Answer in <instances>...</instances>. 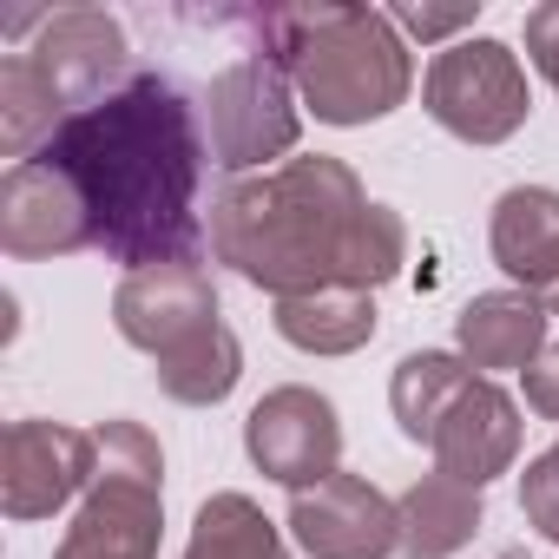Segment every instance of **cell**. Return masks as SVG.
I'll return each instance as SVG.
<instances>
[{
    "label": "cell",
    "mask_w": 559,
    "mask_h": 559,
    "mask_svg": "<svg viewBox=\"0 0 559 559\" xmlns=\"http://www.w3.org/2000/svg\"><path fill=\"white\" fill-rule=\"evenodd\" d=\"M40 165L73 178L93 250L126 263V276L152 263H204V132L178 80L132 73L119 93L80 106L47 139Z\"/></svg>",
    "instance_id": "obj_1"
},
{
    "label": "cell",
    "mask_w": 559,
    "mask_h": 559,
    "mask_svg": "<svg viewBox=\"0 0 559 559\" xmlns=\"http://www.w3.org/2000/svg\"><path fill=\"white\" fill-rule=\"evenodd\" d=\"M211 257L276 304L317 290L376 297L408 263V224L389 204H369L362 178L343 158L317 152L257 178H230L211 198Z\"/></svg>",
    "instance_id": "obj_2"
},
{
    "label": "cell",
    "mask_w": 559,
    "mask_h": 559,
    "mask_svg": "<svg viewBox=\"0 0 559 559\" xmlns=\"http://www.w3.org/2000/svg\"><path fill=\"white\" fill-rule=\"evenodd\" d=\"M250 27L263 40L257 53L290 73L297 99L323 126L389 119L415 86L408 47L382 8H270L250 14Z\"/></svg>",
    "instance_id": "obj_3"
},
{
    "label": "cell",
    "mask_w": 559,
    "mask_h": 559,
    "mask_svg": "<svg viewBox=\"0 0 559 559\" xmlns=\"http://www.w3.org/2000/svg\"><path fill=\"white\" fill-rule=\"evenodd\" d=\"M112 323L132 349L152 356V376L171 402L211 408L243 376V343L217 317V290L204 263H152L112 290Z\"/></svg>",
    "instance_id": "obj_4"
},
{
    "label": "cell",
    "mask_w": 559,
    "mask_h": 559,
    "mask_svg": "<svg viewBox=\"0 0 559 559\" xmlns=\"http://www.w3.org/2000/svg\"><path fill=\"white\" fill-rule=\"evenodd\" d=\"M99 435V474L60 533L53 559H158L165 533V454L139 421H106Z\"/></svg>",
    "instance_id": "obj_5"
},
{
    "label": "cell",
    "mask_w": 559,
    "mask_h": 559,
    "mask_svg": "<svg viewBox=\"0 0 559 559\" xmlns=\"http://www.w3.org/2000/svg\"><path fill=\"white\" fill-rule=\"evenodd\" d=\"M204 126H211V165H224L237 178L270 171V158H290L297 139H304V112H297L290 73L276 60H263V53H243L237 67H224L211 80Z\"/></svg>",
    "instance_id": "obj_6"
},
{
    "label": "cell",
    "mask_w": 559,
    "mask_h": 559,
    "mask_svg": "<svg viewBox=\"0 0 559 559\" xmlns=\"http://www.w3.org/2000/svg\"><path fill=\"white\" fill-rule=\"evenodd\" d=\"M421 106L441 132L467 139V145H500L526 126L533 93L520 73V53L507 40H454L435 53L428 80H421Z\"/></svg>",
    "instance_id": "obj_7"
},
{
    "label": "cell",
    "mask_w": 559,
    "mask_h": 559,
    "mask_svg": "<svg viewBox=\"0 0 559 559\" xmlns=\"http://www.w3.org/2000/svg\"><path fill=\"white\" fill-rule=\"evenodd\" d=\"M243 454L257 461L263 480L276 487H323L330 474H343V421L336 402L290 382V389H270L250 415H243Z\"/></svg>",
    "instance_id": "obj_8"
},
{
    "label": "cell",
    "mask_w": 559,
    "mask_h": 559,
    "mask_svg": "<svg viewBox=\"0 0 559 559\" xmlns=\"http://www.w3.org/2000/svg\"><path fill=\"white\" fill-rule=\"evenodd\" d=\"M99 474V435L67 421H8L0 435V507L8 520H53L86 500Z\"/></svg>",
    "instance_id": "obj_9"
},
{
    "label": "cell",
    "mask_w": 559,
    "mask_h": 559,
    "mask_svg": "<svg viewBox=\"0 0 559 559\" xmlns=\"http://www.w3.org/2000/svg\"><path fill=\"white\" fill-rule=\"evenodd\" d=\"M290 533L310 559H389V552H402L395 500L362 474H330L323 487L290 493Z\"/></svg>",
    "instance_id": "obj_10"
},
{
    "label": "cell",
    "mask_w": 559,
    "mask_h": 559,
    "mask_svg": "<svg viewBox=\"0 0 559 559\" xmlns=\"http://www.w3.org/2000/svg\"><path fill=\"white\" fill-rule=\"evenodd\" d=\"M0 250L14 263L93 250V224H86V204L67 171H53L40 158L8 165V178H0Z\"/></svg>",
    "instance_id": "obj_11"
},
{
    "label": "cell",
    "mask_w": 559,
    "mask_h": 559,
    "mask_svg": "<svg viewBox=\"0 0 559 559\" xmlns=\"http://www.w3.org/2000/svg\"><path fill=\"white\" fill-rule=\"evenodd\" d=\"M34 67L60 86V99L80 112L106 93H119L132 73H126V27L99 8H67V14H47L40 34H34Z\"/></svg>",
    "instance_id": "obj_12"
},
{
    "label": "cell",
    "mask_w": 559,
    "mask_h": 559,
    "mask_svg": "<svg viewBox=\"0 0 559 559\" xmlns=\"http://www.w3.org/2000/svg\"><path fill=\"white\" fill-rule=\"evenodd\" d=\"M428 454H435L441 474H454V480H467V487H487V480L513 474V461H520V402H513L500 382L474 376V382L454 395V408L441 415Z\"/></svg>",
    "instance_id": "obj_13"
},
{
    "label": "cell",
    "mask_w": 559,
    "mask_h": 559,
    "mask_svg": "<svg viewBox=\"0 0 559 559\" xmlns=\"http://www.w3.org/2000/svg\"><path fill=\"white\" fill-rule=\"evenodd\" d=\"M487 243H493V263L513 276V290L546 304L559 290V191H546V185L500 191Z\"/></svg>",
    "instance_id": "obj_14"
},
{
    "label": "cell",
    "mask_w": 559,
    "mask_h": 559,
    "mask_svg": "<svg viewBox=\"0 0 559 559\" xmlns=\"http://www.w3.org/2000/svg\"><path fill=\"white\" fill-rule=\"evenodd\" d=\"M454 349L467 369H533L546 349V304L526 290H487L454 317Z\"/></svg>",
    "instance_id": "obj_15"
},
{
    "label": "cell",
    "mask_w": 559,
    "mask_h": 559,
    "mask_svg": "<svg viewBox=\"0 0 559 559\" xmlns=\"http://www.w3.org/2000/svg\"><path fill=\"white\" fill-rule=\"evenodd\" d=\"M395 520H402V559H448L480 533L487 507H480V487L435 467L395 500Z\"/></svg>",
    "instance_id": "obj_16"
},
{
    "label": "cell",
    "mask_w": 559,
    "mask_h": 559,
    "mask_svg": "<svg viewBox=\"0 0 559 559\" xmlns=\"http://www.w3.org/2000/svg\"><path fill=\"white\" fill-rule=\"evenodd\" d=\"M376 297L369 290H317L276 304V336L304 356H356L376 336Z\"/></svg>",
    "instance_id": "obj_17"
},
{
    "label": "cell",
    "mask_w": 559,
    "mask_h": 559,
    "mask_svg": "<svg viewBox=\"0 0 559 559\" xmlns=\"http://www.w3.org/2000/svg\"><path fill=\"white\" fill-rule=\"evenodd\" d=\"M73 119V106L60 99V86L34 67V53H8L0 60V152L14 165L40 158L47 139Z\"/></svg>",
    "instance_id": "obj_18"
},
{
    "label": "cell",
    "mask_w": 559,
    "mask_h": 559,
    "mask_svg": "<svg viewBox=\"0 0 559 559\" xmlns=\"http://www.w3.org/2000/svg\"><path fill=\"white\" fill-rule=\"evenodd\" d=\"M474 382V369L461 362V356H448V349H415V356H402L395 362V382H389V408H395V421H402V435L408 441H435V428H441V415L454 408V395Z\"/></svg>",
    "instance_id": "obj_19"
},
{
    "label": "cell",
    "mask_w": 559,
    "mask_h": 559,
    "mask_svg": "<svg viewBox=\"0 0 559 559\" xmlns=\"http://www.w3.org/2000/svg\"><path fill=\"white\" fill-rule=\"evenodd\" d=\"M185 559H290V546L250 493H211L191 520Z\"/></svg>",
    "instance_id": "obj_20"
},
{
    "label": "cell",
    "mask_w": 559,
    "mask_h": 559,
    "mask_svg": "<svg viewBox=\"0 0 559 559\" xmlns=\"http://www.w3.org/2000/svg\"><path fill=\"white\" fill-rule=\"evenodd\" d=\"M520 513H526V526L539 539H559V441L539 461H526V474H520Z\"/></svg>",
    "instance_id": "obj_21"
},
{
    "label": "cell",
    "mask_w": 559,
    "mask_h": 559,
    "mask_svg": "<svg viewBox=\"0 0 559 559\" xmlns=\"http://www.w3.org/2000/svg\"><path fill=\"white\" fill-rule=\"evenodd\" d=\"M526 60L546 73V86L559 93V0H539L526 14Z\"/></svg>",
    "instance_id": "obj_22"
},
{
    "label": "cell",
    "mask_w": 559,
    "mask_h": 559,
    "mask_svg": "<svg viewBox=\"0 0 559 559\" xmlns=\"http://www.w3.org/2000/svg\"><path fill=\"white\" fill-rule=\"evenodd\" d=\"M395 34H415V40H448L461 27H474V8H389Z\"/></svg>",
    "instance_id": "obj_23"
},
{
    "label": "cell",
    "mask_w": 559,
    "mask_h": 559,
    "mask_svg": "<svg viewBox=\"0 0 559 559\" xmlns=\"http://www.w3.org/2000/svg\"><path fill=\"white\" fill-rule=\"evenodd\" d=\"M520 382H526V408L546 415V421H559V343H546Z\"/></svg>",
    "instance_id": "obj_24"
},
{
    "label": "cell",
    "mask_w": 559,
    "mask_h": 559,
    "mask_svg": "<svg viewBox=\"0 0 559 559\" xmlns=\"http://www.w3.org/2000/svg\"><path fill=\"white\" fill-rule=\"evenodd\" d=\"M546 317H559V290H552V297H546Z\"/></svg>",
    "instance_id": "obj_25"
},
{
    "label": "cell",
    "mask_w": 559,
    "mask_h": 559,
    "mask_svg": "<svg viewBox=\"0 0 559 559\" xmlns=\"http://www.w3.org/2000/svg\"><path fill=\"white\" fill-rule=\"evenodd\" d=\"M500 559H526V552H500Z\"/></svg>",
    "instance_id": "obj_26"
}]
</instances>
